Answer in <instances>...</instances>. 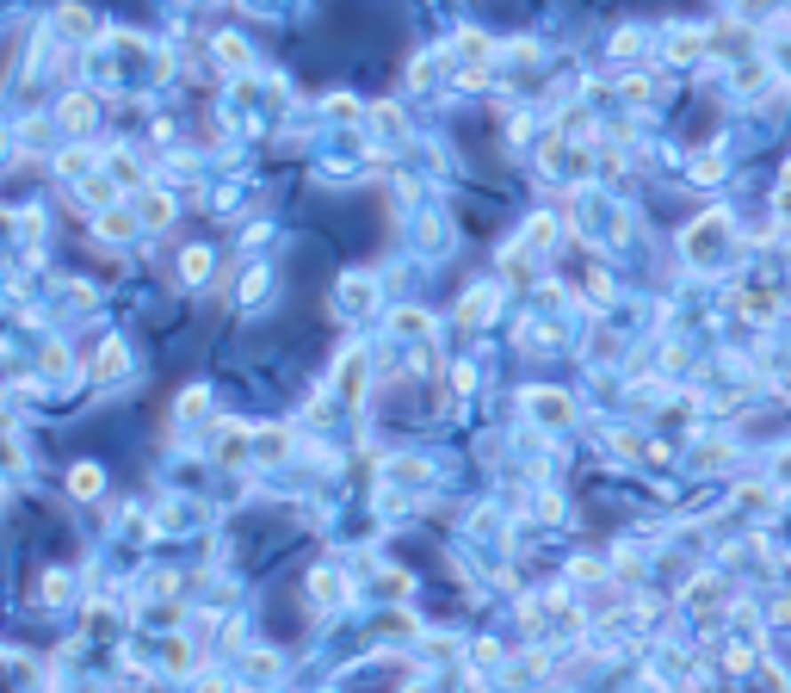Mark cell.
I'll use <instances>...</instances> for the list:
<instances>
[{"instance_id": "obj_1", "label": "cell", "mask_w": 791, "mask_h": 693, "mask_svg": "<svg viewBox=\"0 0 791 693\" xmlns=\"http://www.w3.org/2000/svg\"><path fill=\"white\" fill-rule=\"evenodd\" d=\"M75 496H100V471H93V464L75 471Z\"/></svg>"}, {"instance_id": "obj_2", "label": "cell", "mask_w": 791, "mask_h": 693, "mask_svg": "<svg viewBox=\"0 0 791 693\" xmlns=\"http://www.w3.org/2000/svg\"><path fill=\"white\" fill-rule=\"evenodd\" d=\"M211 273V254H204V248H192V254H186V278H204Z\"/></svg>"}, {"instance_id": "obj_3", "label": "cell", "mask_w": 791, "mask_h": 693, "mask_svg": "<svg viewBox=\"0 0 791 693\" xmlns=\"http://www.w3.org/2000/svg\"><path fill=\"white\" fill-rule=\"evenodd\" d=\"M217 50H223V62H229V68H242V62H248V50H242V44H236V37H223V44H217Z\"/></svg>"}]
</instances>
